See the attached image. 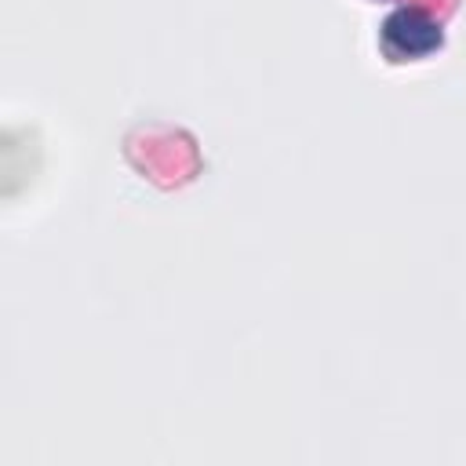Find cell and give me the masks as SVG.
I'll return each instance as SVG.
<instances>
[{
	"label": "cell",
	"mask_w": 466,
	"mask_h": 466,
	"mask_svg": "<svg viewBox=\"0 0 466 466\" xmlns=\"http://www.w3.org/2000/svg\"><path fill=\"white\" fill-rule=\"evenodd\" d=\"M441 47V25L422 7H397L382 22V51L393 62L422 58Z\"/></svg>",
	"instance_id": "cell-1"
}]
</instances>
